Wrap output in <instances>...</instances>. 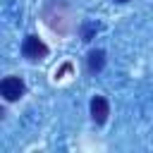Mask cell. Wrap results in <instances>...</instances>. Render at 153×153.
I'll return each mask as SVG.
<instances>
[{
  "label": "cell",
  "instance_id": "cell-3",
  "mask_svg": "<svg viewBox=\"0 0 153 153\" xmlns=\"http://www.w3.org/2000/svg\"><path fill=\"white\" fill-rule=\"evenodd\" d=\"M108 115H110L108 100H105L103 96H93V98H91V117H93V122H96V124H103V122L108 120Z\"/></svg>",
  "mask_w": 153,
  "mask_h": 153
},
{
  "label": "cell",
  "instance_id": "cell-1",
  "mask_svg": "<svg viewBox=\"0 0 153 153\" xmlns=\"http://www.w3.org/2000/svg\"><path fill=\"white\" fill-rule=\"evenodd\" d=\"M22 53H24V57H29V60H41V57L48 55V45H45L38 36H26L24 43H22Z\"/></svg>",
  "mask_w": 153,
  "mask_h": 153
},
{
  "label": "cell",
  "instance_id": "cell-5",
  "mask_svg": "<svg viewBox=\"0 0 153 153\" xmlns=\"http://www.w3.org/2000/svg\"><path fill=\"white\" fill-rule=\"evenodd\" d=\"M117 2H127V0H117Z\"/></svg>",
  "mask_w": 153,
  "mask_h": 153
},
{
  "label": "cell",
  "instance_id": "cell-4",
  "mask_svg": "<svg viewBox=\"0 0 153 153\" xmlns=\"http://www.w3.org/2000/svg\"><path fill=\"white\" fill-rule=\"evenodd\" d=\"M103 65H105V53H103V50H93V53L88 55V69H91V72H100Z\"/></svg>",
  "mask_w": 153,
  "mask_h": 153
},
{
  "label": "cell",
  "instance_id": "cell-2",
  "mask_svg": "<svg viewBox=\"0 0 153 153\" xmlns=\"http://www.w3.org/2000/svg\"><path fill=\"white\" fill-rule=\"evenodd\" d=\"M0 93H2V98L5 100H17V98H22L24 96V81L19 79V76H7V79H2V84H0Z\"/></svg>",
  "mask_w": 153,
  "mask_h": 153
}]
</instances>
